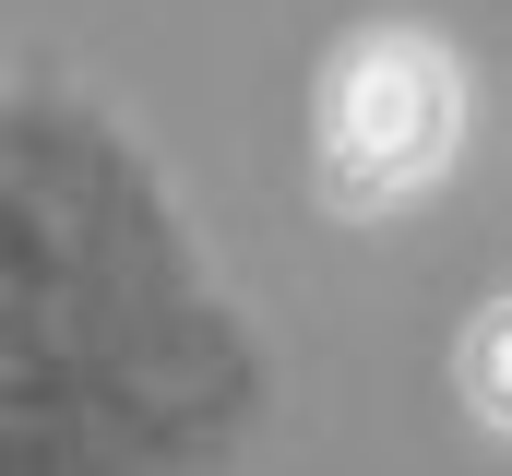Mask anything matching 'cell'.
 <instances>
[{"instance_id":"obj_3","label":"cell","mask_w":512,"mask_h":476,"mask_svg":"<svg viewBox=\"0 0 512 476\" xmlns=\"http://www.w3.org/2000/svg\"><path fill=\"white\" fill-rule=\"evenodd\" d=\"M465 393H477V417L512 429V322H489V334L465 346Z\"/></svg>"},{"instance_id":"obj_1","label":"cell","mask_w":512,"mask_h":476,"mask_svg":"<svg viewBox=\"0 0 512 476\" xmlns=\"http://www.w3.org/2000/svg\"><path fill=\"white\" fill-rule=\"evenodd\" d=\"M262 429V346L84 84H0V476H179Z\"/></svg>"},{"instance_id":"obj_2","label":"cell","mask_w":512,"mask_h":476,"mask_svg":"<svg viewBox=\"0 0 512 476\" xmlns=\"http://www.w3.org/2000/svg\"><path fill=\"white\" fill-rule=\"evenodd\" d=\"M453 131H465V72H453L441 36H417V24L346 36L334 72H322V108H310L322 203H334V215H393V203H417V191L453 167Z\"/></svg>"}]
</instances>
